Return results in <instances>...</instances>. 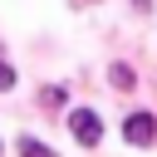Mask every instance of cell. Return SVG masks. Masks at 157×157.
I'll return each mask as SVG.
<instances>
[{
    "label": "cell",
    "instance_id": "6",
    "mask_svg": "<svg viewBox=\"0 0 157 157\" xmlns=\"http://www.w3.org/2000/svg\"><path fill=\"white\" fill-rule=\"evenodd\" d=\"M39 98H44V103H49V108H59V103H64V88H44V93H39Z\"/></svg>",
    "mask_w": 157,
    "mask_h": 157
},
{
    "label": "cell",
    "instance_id": "4",
    "mask_svg": "<svg viewBox=\"0 0 157 157\" xmlns=\"http://www.w3.org/2000/svg\"><path fill=\"white\" fill-rule=\"evenodd\" d=\"M132 83H137V78H132V69H128V64H113V88H123V93H128Z\"/></svg>",
    "mask_w": 157,
    "mask_h": 157
},
{
    "label": "cell",
    "instance_id": "3",
    "mask_svg": "<svg viewBox=\"0 0 157 157\" xmlns=\"http://www.w3.org/2000/svg\"><path fill=\"white\" fill-rule=\"evenodd\" d=\"M20 157H59L54 147H44L39 137H20Z\"/></svg>",
    "mask_w": 157,
    "mask_h": 157
},
{
    "label": "cell",
    "instance_id": "1",
    "mask_svg": "<svg viewBox=\"0 0 157 157\" xmlns=\"http://www.w3.org/2000/svg\"><path fill=\"white\" fill-rule=\"evenodd\" d=\"M69 132H74L83 147H98L103 123H98V113H93V108H74V113H69Z\"/></svg>",
    "mask_w": 157,
    "mask_h": 157
},
{
    "label": "cell",
    "instance_id": "2",
    "mask_svg": "<svg viewBox=\"0 0 157 157\" xmlns=\"http://www.w3.org/2000/svg\"><path fill=\"white\" fill-rule=\"evenodd\" d=\"M123 137H128L132 147H147V142L157 137V118H152V113H132V118L123 123Z\"/></svg>",
    "mask_w": 157,
    "mask_h": 157
},
{
    "label": "cell",
    "instance_id": "5",
    "mask_svg": "<svg viewBox=\"0 0 157 157\" xmlns=\"http://www.w3.org/2000/svg\"><path fill=\"white\" fill-rule=\"evenodd\" d=\"M5 88H15V69H10L5 59H0V93H5Z\"/></svg>",
    "mask_w": 157,
    "mask_h": 157
}]
</instances>
